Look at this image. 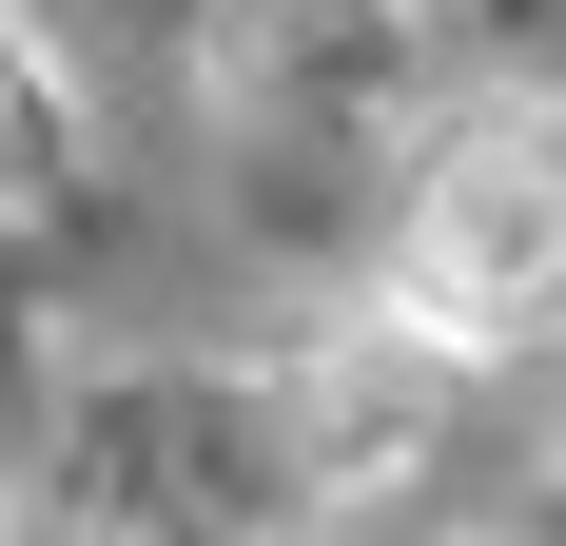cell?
I'll list each match as a JSON object with an SVG mask.
<instances>
[{
  "label": "cell",
  "mask_w": 566,
  "mask_h": 546,
  "mask_svg": "<svg viewBox=\"0 0 566 546\" xmlns=\"http://www.w3.org/2000/svg\"><path fill=\"white\" fill-rule=\"evenodd\" d=\"M391 313L430 351H527L566 332V98H469L410 157L391 216Z\"/></svg>",
  "instance_id": "1"
}]
</instances>
